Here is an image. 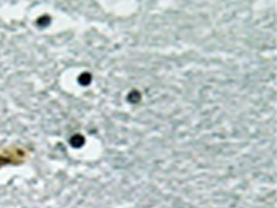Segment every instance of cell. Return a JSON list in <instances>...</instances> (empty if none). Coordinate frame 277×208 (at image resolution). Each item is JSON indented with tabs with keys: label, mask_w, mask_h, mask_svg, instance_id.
Returning a JSON list of instances; mask_svg holds the SVG:
<instances>
[{
	"label": "cell",
	"mask_w": 277,
	"mask_h": 208,
	"mask_svg": "<svg viewBox=\"0 0 277 208\" xmlns=\"http://www.w3.org/2000/svg\"><path fill=\"white\" fill-rule=\"evenodd\" d=\"M140 99V95L139 92H136V91L130 92V94L128 95V101L131 102V103H136Z\"/></svg>",
	"instance_id": "6da1fadb"
}]
</instances>
